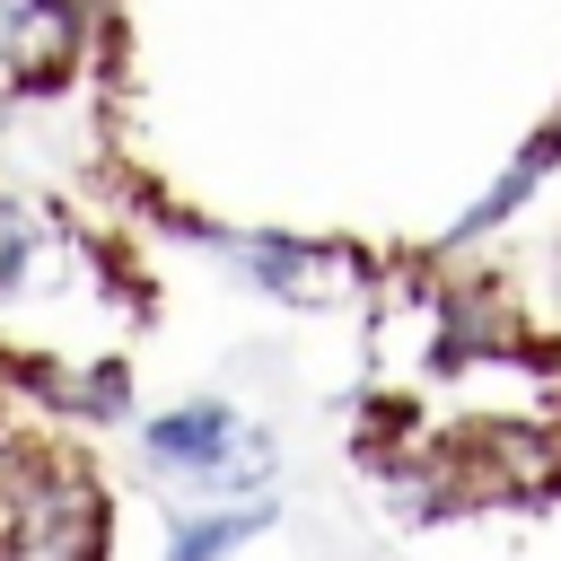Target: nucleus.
Instances as JSON below:
<instances>
[{
  "mask_svg": "<svg viewBox=\"0 0 561 561\" xmlns=\"http://www.w3.org/2000/svg\"><path fill=\"white\" fill-rule=\"evenodd\" d=\"M272 526V500H245V508H184L175 535H167V561H228L245 535Z\"/></svg>",
  "mask_w": 561,
  "mask_h": 561,
  "instance_id": "obj_5",
  "label": "nucleus"
},
{
  "mask_svg": "<svg viewBox=\"0 0 561 561\" xmlns=\"http://www.w3.org/2000/svg\"><path fill=\"white\" fill-rule=\"evenodd\" d=\"M552 158H561V131H543V140H535V149H526V158H517V167H508V175H500V184H491V193L456 219V245H465V237H482V228H500V219H508V210L543 184V167H552Z\"/></svg>",
  "mask_w": 561,
  "mask_h": 561,
  "instance_id": "obj_6",
  "label": "nucleus"
},
{
  "mask_svg": "<svg viewBox=\"0 0 561 561\" xmlns=\"http://www.w3.org/2000/svg\"><path fill=\"white\" fill-rule=\"evenodd\" d=\"M70 9H105V0H70Z\"/></svg>",
  "mask_w": 561,
  "mask_h": 561,
  "instance_id": "obj_7",
  "label": "nucleus"
},
{
  "mask_svg": "<svg viewBox=\"0 0 561 561\" xmlns=\"http://www.w3.org/2000/svg\"><path fill=\"white\" fill-rule=\"evenodd\" d=\"M79 280H88L79 228H61L26 193H0V298H70Z\"/></svg>",
  "mask_w": 561,
  "mask_h": 561,
  "instance_id": "obj_3",
  "label": "nucleus"
},
{
  "mask_svg": "<svg viewBox=\"0 0 561 561\" xmlns=\"http://www.w3.org/2000/svg\"><path fill=\"white\" fill-rule=\"evenodd\" d=\"M96 9L70 0H0V96H44L70 88V70L88 61Z\"/></svg>",
  "mask_w": 561,
  "mask_h": 561,
  "instance_id": "obj_2",
  "label": "nucleus"
},
{
  "mask_svg": "<svg viewBox=\"0 0 561 561\" xmlns=\"http://www.w3.org/2000/svg\"><path fill=\"white\" fill-rule=\"evenodd\" d=\"M228 245V263L254 280V289H272V298H342L351 280H359V263L342 254V245H307V237H219Z\"/></svg>",
  "mask_w": 561,
  "mask_h": 561,
  "instance_id": "obj_4",
  "label": "nucleus"
},
{
  "mask_svg": "<svg viewBox=\"0 0 561 561\" xmlns=\"http://www.w3.org/2000/svg\"><path fill=\"white\" fill-rule=\"evenodd\" d=\"M140 456L167 473V482H193L210 508H245L237 491H263L272 482V438L219 403V394H193V403H167L140 421Z\"/></svg>",
  "mask_w": 561,
  "mask_h": 561,
  "instance_id": "obj_1",
  "label": "nucleus"
}]
</instances>
